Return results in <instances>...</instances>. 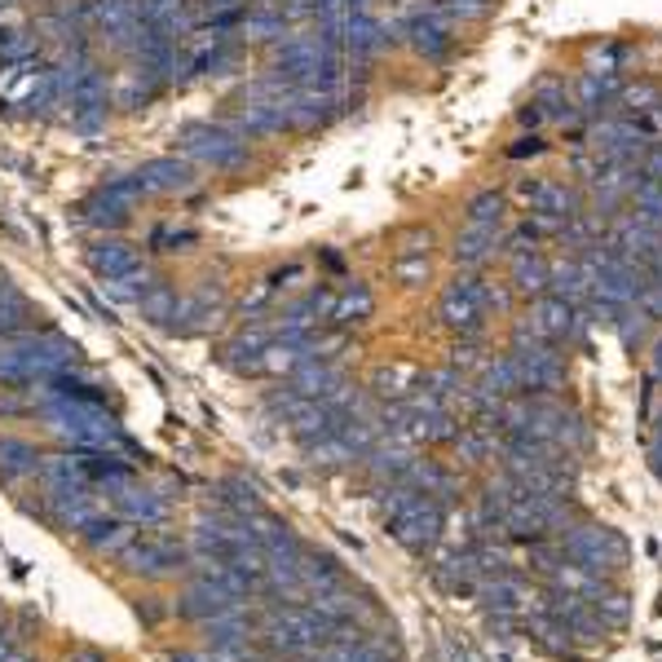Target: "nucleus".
I'll return each mask as SVG.
<instances>
[{
	"instance_id": "f257e3e1",
	"label": "nucleus",
	"mask_w": 662,
	"mask_h": 662,
	"mask_svg": "<svg viewBox=\"0 0 662 662\" xmlns=\"http://www.w3.org/2000/svg\"><path fill=\"white\" fill-rule=\"evenodd\" d=\"M177 142H182L186 159L204 163V169H217V173L238 169V163L247 159V142H243L238 133L221 128V124H186V128L177 133Z\"/></svg>"
},
{
	"instance_id": "0eeeda50",
	"label": "nucleus",
	"mask_w": 662,
	"mask_h": 662,
	"mask_svg": "<svg viewBox=\"0 0 662 662\" xmlns=\"http://www.w3.org/2000/svg\"><path fill=\"white\" fill-rule=\"evenodd\" d=\"M406 36H410V45H416V53H425V58H442L451 49V36L438 19H410Z\"/></svg>"
},
{
	"instance_id": "f03ea898",
	"label": "nucleus",
	"mask_w": 662,
	"mask_h": 662,
	"mask_svg": "<svg viewBox=\"0 0 662 662\" xmlns=\"http://www.w3.org/2000/svg\"><path fill=\"white\" fill-rule=\"evenodd\" d=\"M133 182L142 186V195H177V191L195 186V169L177 155H159V159L142 163V169L133 173Z\"/></svg>"
},
{
	"instance_id": "6e6552de",
	"label": "nucleus",
	"mask_w": 662,
	"mask_h": 662,
	"mask_svg": "<svg viewBox=\"0 0 662 662\" xmlns=\"http://www.w3.org/2000/svg\"><path fill=\"white\" fill-rule=\"evenodd\" d=\"M494 253V230L486 225H464V234L455 238V261L459 266H481Z\"/></svg>"
},
{
	"instance_id": "423d86ee",
	"label": "nucleus",
	"mask_w": 662,
	"mask_h": 662,
	"mask_svg": "<svg viewBox=\"0 0 662 662\" xmlns=\"http://www.w3.org/2000/svg\"><path fill=\"white\" fill-rule=\"evenodd\" d=\"M481 305H486V287L477 283V279H455V287L446 292V314H451V322H464V327H473L477 322V314H481Z\"/></svg>"
},
{
	"instance_id": "7ed1b4c3",
	"label": "nucleus",
	"mask_w": 662,
	"mask_h": 662,
	"mask_svg": "<svg viewBox=\"0 0 662 662\" xmlns=\"http://www.w3.org/2000/svg\"><path fill=\"white\" fill-rule=\"evenodd\" d=\"M137 199H142V186H137L133 177L107 182V186L85 204V221H94V225H120V221H128V212H133Z\"/></svg>"
},
{
	"instance_id": "f8f14e48",
	"label": "nucleus",
	"mask_w": 662,
	"mask_h": 662,
	"mask_svg": "<svg viewBox=\"0 0 662 662\" xmlns=\"http://www.w3.org/2000/svg\"><path fill=\"white\" fill-rule=\"evenodd\" d=\"M645 287H649V305L662 309V279H658V283H645Z\"/></svg>"
},
{
	"instance_id": "9b49d317",
	"label": "nucleus",
	"mask_w": 662,
	"mask_h": 662,
	"mask_svg": "<svg viewBox=\"0 0 662 662\" xmlns=\"http://www.w3.org/2000/svg\"><path fill=\"white\" fill-rule=\"evenodd\" d=\"M610 94H614L610 71H588V75H584V107H588V111H597Z\"/></svg>"
},
{
	"instance_id": "39448f33",
	"label": "nucleus",
	"mask_w": 662,
	"mask_h": 662,
	"mask_svg": "<svg viewBox=\"0 0 662 662\" xmlns=\"http://www.w3.org/2000/svg\"><path fill=\"white\" fill-rule=\"evenodd\" d=\"M530 208L539 217H552V221H574L578 217V195L569 186H561V182H539L530 191Z\"/></svg>"
},
{
	"instance_id": "1a4fd4ad",
	"label": "nucleus",
	"mask_w": 662,
	"mask_h": 662,
	"mask_svg": "<svg viewBox=\"0 0 662 662\" xmlns=\"http://www.w3.org/2000/svg\"><path fill=\"white\" fill-rule=\"evenodd\" d=\"M500 221H504V195H477V199L468 204V225L494 230Z\"/></svg>"
},
{
	"instance_id": "ddd939ff",
	"label": "nucleus",
	"mask_w": 662,
	"mask_h": 662,
	"mask_svg": "<svg viewBox=\"0 0 662 662\" xmlns=\"http://www.w3.org/2000/svg\"><path fill=\"white\" fill-rule=\"evenodd\" d=\"M212 5H217V10H230V5H238V0H212Z\"/></svg>"
},
{
	"instance_id": "9d476101",
	"label": "nucleus",
	"mask_w": 662,
	"mask_h": 662,
	"mask_svg": "<svg viewBox=\"0 0 662 662\" xmlns=\"http://www.w3.org/2000/svg\"><path fill=\"white\" fill-rule=\"evenodd\" d=\"M513 279H517V287H522V292H539V287L548 283V266H543L535 253H530V257L522 253V257H517V266H513Z\"/></svg>"
},
{
	"instance_id": "20e7f679",
	"label": "nucleus",
	"mask_w": 662,
	"mask_h": 662,
	"mask_svg": "<svg viewBox=\"0 0 662 662\" xmlns=\"http://www.w3.org/2000/svg\"><path fill=\"white\" fill-rule=\"evenodd\" d=\"M89 266L111 283V279H124V274H133L142 261H137V247L133 243H120V238H111V243H98L94 253H89Z\"/></svg>"
}]
</instances>
